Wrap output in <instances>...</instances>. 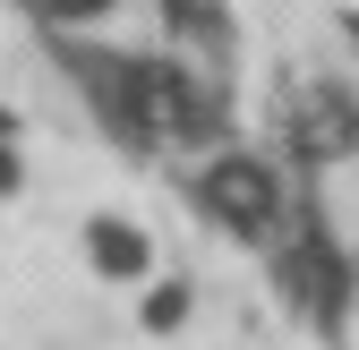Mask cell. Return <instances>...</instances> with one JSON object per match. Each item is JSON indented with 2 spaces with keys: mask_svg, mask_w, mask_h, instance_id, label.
Returning a JSON list of instances; mask_svg holds the SVG:
<instances>
[{
  "mask_svg": "<svg viewBox=\"0 0 359 350\" xmlns=\"http://www.w3.org/2000/svg\"><path fill=\"white\" fill-rule=\"evenodd\" d=\"M197 205L214 214L222 231H240V239H274V223H283V180H274L265 154H214L197 171Z\"/></svg>",
  "mask_w": 359,
  "mask_h": 350,
  "instance_id": "1",
  "label": "cell"
},
{
  "mask_svg": "<svg viewBox=\"0 0 359 350\" xmlns=\"http://www.w3.org/2000/svg\"><path fill=\"white\" fill-rule=\"evenodd\" d=\"M274 274H283V290H291L317 325H342V308H351V265L334 256L325 231H299V239L274 256Z\"/></svg>",
  "mask_w": 359,
  "mask_h": 350,
  "instance_id": "2",
  "label": "cell"
},
{
  "mask_svg": "<svg viewBox=\"0 0 359 350\" xmlns=\"http://www.w3.org/2000/svg\"><path fill=\"white\" fill-rule=\"evenodd\" d=\"M291 146L308 162H334L359 146V103L342 94V85H299V103H291Z\"/></svg>",
  "mask_w": 359,
  "mask_h": 350,
  "instance_id": "3",
  "label": "cell"
},
{
  "mask_svg": "<svg viewBox=\"0 0 359 350\" xmlns=\"http://www.w3.org/2000/svg\"><path fill=\"white\" fill-rule=\"evenodd\" d=\"M86 256H95V274H111V282H137V274L154 265L146 231L120 223V214H95V223H86Z\"/></svg>",
  "mask_w": 359,
  "mask_h": 350,
  "instance_id": "4",
  "label": "cell"
},
{
  "mask_svg": "<svg viewBox=\"0 0 359 350\" xmlns=\"http://www.w3.org/2000/svg\"><path fill=\"white\" fill-rule=\"evenodd\" d=\"M163 18H171V34H189V43L205 34L214 43L222 34V0H163Z\"/></svg>",
  "mask_w": 359,
  "mask_h": 350,
  "instance_id": "5",
  "label": "cell"
},
{
  "mask_svg": "<svg viewBox=\"0 0 359 350\" xmlns=\"http://www.w3.org/2000/svg\"><path fill=\"white\" fill-rule=\"evenodd\" d=\"M180 316H189V290H180V282H163V290L146 299V325H154V333H171Z\"/></svg>",
  "mask_w": 359,
  "mask_h": 350,
  "instance_id": "6",
  "label": "cell"
},
{
  "mask_svg": "<svg viewBox=\"0 0 359 350\" xmlns=\"http://www.w3.org/2000/svg\"><path fill=\"white\" fill-rule=\"evenodd\" d=\"M43 18H69V26H86V18H103V9H120V0H34Z\"/></svg>",
  "mask_w": 359,
  "mask_h": 350,
  "instance_id": "7",
  "label": "cell"
},
{
  "mask_svg": "<svg viewBox=\"0 0 359 350\" xmlns=\"http://www.w3.org/2000/svg\"><path fill=\"white\" fill-rule=\"evenodd\" d=\"M9 188H18V154L0 146V197H9Z\"/></svg>",
  "mask_w": 359,
  "mask_h": 350,
  "instance_id": "8",
  "label": "cell"
},
{
  "mask_svg": "<svg viewBox=\"0 0 359 350\" xmlns=\"http://www.w3.org/2000/svg\"><path fill=\"white\" fill-rule=\"evenodd\" d=\"M9 137H18V120H9V111H0V146H9Z\"/></svg>",
  "mask_w": 359,
  "mask_h": 350,
  "instance_id": "9",
  "label": "cell"
}]
</instances>
